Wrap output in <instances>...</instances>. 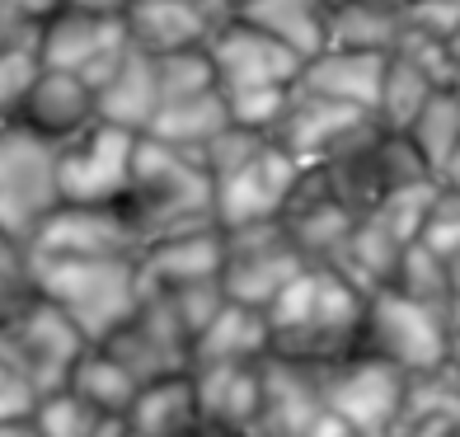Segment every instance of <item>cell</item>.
<instances>
[{
  "label": "cell",
  "mask_w": 460,
  "mask_h": 437,
  "mask_svg": "<svg viewBox=\"0 0 460 437\" xmlns=\"http://www.w3.org/2000/svg\"><path fill=\"white\" fill-rule=\"evenodd\" d=\"M456 24H460V0H404V33L413 38L447 48Z\"/></svg>",
  "instance_id": "obj_41"
},
{
  "label": "cell",
  "mask_w": 460,
  "mask_h": 437,
  "mask_svg": "<svg viewBox=\"0 0 460 437\" xmlns=\"http://www.w3.org/2000/svg\"><path fill=\"white\" fill-rule=\"evenodd\" d=\"M38 259H128L141 254L118 202H61L29 240Z\"/></svg>",
  "instance_id": "obj_14"
},
{
  "label": "cell",
  "mask_w": 460,
  "mask_h": 437,
  "mask_svg": "<svg viewBox=\"0 0 460 437\" xmlns=\"http://www.w3.org/2000/svg\"><path fill=\"white\" fill-rule=\"evenodd\" d=\"M305 174L282 146L268 137L254 156L235 170L212 179V202H217V226H249V221H278L287 212L291 193Z\"/></svg>",
  "instance_id": "obj_12"
},
{
  "label": "cell",
  "mask_w": 460,
  "mask_h": 437,
  "mask_svg": "<svg viewBox=\"0 0 460 437\" xmlns=\"http://www.w3.org/2000/svg\"><path fill=\"white\" fill-rule=\"evenodd\" d=\"M358 352H371V358L390 362L404 377H428V371L447 367L451 320H447V310L423 306L394 287H381L367 297Z\"/></svg>",
  "instance_id": "obj_4"
},
{
  "label": "cell",
  "mask_w": 460,
  "mask_h": 437,
  "mask_svg": "<svg viewBox=\"0 0 460 437\" xmlns=\"http://www.w3.org/2000/svg\"><path fill=\"white\" fill-rule=\"evenodd\" d=\"M447 367H451V377L460 381V329H451V352H447Z\"/></svg>",
  "instance_id": "obj_50"
},
{
  "label": "cell",
  "mask_w": 460,
  "mask_h": 437,
  "mask_svg": "<svg viewBox=\"0 0 460 437\" xmlns=\"http://www.w3.org/2000/svg\"><path fill=\"white\" fill-rule=\"evenodd\" d=\"M400 249H404V240H394L385 226L367 212V217H358V226H352V236L343 245V254L333 259L329 268H339V273L358 287L362 297H371V291L390 287L394 263H400Z\"/></svg>",
  "instance_id": "obj_28"
},
{
  "label": "cell",
  "mask_w": 460,
  "mask_h": 437,
  "mask_svg": "<svg viewBox=\"0 0 460 437\" xmlns=\"http://www.w3.org/2000/svg\"><path fill=\"white\" fill-rule=\"evenodd\" d=\"M14 5L24 10V14L33 19V24H43V19H52L61 5H66V0H14Z\"/></svg>",
  "instance_id": "obj_45"
},
{
  "label": "cell",
  "mask_w": 460,
  "mask_h": 437,
  "mask_svg": "<svg viewBox=\"0 0 460 437\" xmlns=\"http://www.w3.org/2000/svg\"><path fill=\"white\" fill-rule=\"evenodd\" d=\"M329 10H333V0H240L235 5L240 19L282 38L301 57H315L329 43Z\"/></svg>",
  "instance_id": "obj_26"
},
{
  "label": "cell",
  "mask_w": 460,
  "mask_h": 437,
  "mask_svg": "<svg viewBox=\"0 0 460 437\" xmlns=\"http://www.w3.org/2000/svg\"><path fill=\"white\" fill-rule=\"evenodd\" d=\"M400 38H404V0H333L329 10L333 48H367L390 57L400 48Z\"/></svg>",
  "instance_id": "obj_27"
},
{
  "label": "cell",
  "mask_w": 460,
  "mask_h": 437,
  "mask_svg": "<svg viewBox=\"0 0 460 437\" xmlns=\"http://www.w3.org/2000/svg\"><path fill=\"white\" fill-rule=\"evenodd\" d=\"M404 137L413 141V151L423 156V165L437 174L447 165V156L460 146V103L447 90H437L423 109H418V118L404 128Z\"/></svg>",
  "instance_id": "obj_31"
},
{
  "label": "cell",
  "mask_w": 460,
  "mask_h": 437,
  "mask_svg": "<svg viewBox=\"0 0 460 437\" xmlns=\"http://www.w3.org/2000/svg\"><path fill=\"white\" fill-rule=\"evenodd\" d=\"M0 240H5V236H0Z\"/></svg>",
  "instance_id": "obj_58"
},
{
  "label": "cell",
  "mask_w": 460,
  "mask_h": 437,
  "mask_svg": "<svg viewBox=\"0 0 460 437\" xmlns=\"http://www.w3.org/2000/svg\"><path fill=\"white\" fill-rule=\"evenodd\" d=\"M226 14H235V5H221V0H128L122 24H128V43L137 52L164 57L202 48Z\"/></svg>",
  "instance_id": "obj_16"
},
{
  "label": "cell",
  "mask_w": 460,
  "mask_h": 437,
  "mask_svg": "<svg viewBox=\"0 0 460 437\" xmlns=\"http://www.w3.org/2000/svg\"><path fill=\"white\" fill-rule=\"evenodd\" d=\"M221 5H235V0H221Z\"/></svg>",
  "instance_id": "obj_55"
},
{
  "label": "cell",
  "mask_w": 460,
  "mask_h": 437,
  "mask_svg": "<svg viewBox=\"0 0 460 437\" xmlns=\"http://www.w3.org/2000/svg\"><path fill=\"white\" fill-rule=\"evenodd\" d=\"M14 122H24V128H33L38 137H48V141L61 146V141H71L75 132H85L90 122H99L94 90L80 76H71V71L43 67V76L33 80V90H29V99H24V109H19Z\"/></svg>",
  "instance_id": "obj_20"
},
{
  "label": "cell",
  "mask_w": 460,
  "mask_h": 437,
  "mask_svg": "<svg viewBox=\"0 0 460 437\" xmlns=\"http://www.w3.org/2000/svg\"><path fill=\"white\" fill-rule=\"evenodd\" d=\"M447 57H451V61H460V24H456V29H451V38H447Z\"/></svg>",
  "instance_id": "obj_53"
},
{
  "label": "cell",
  "mask_w": 460,
  "mask_h": 437,
  "mask_svg": "<svg viewBox=\"0 0 460 437\" xmlns=\"http://www.w3.org/2000/svg\"><path fill=\"white\" fill-rule=\"evenodd\" d=\"M447 320H451V329H460V291H456L451 306H447Z\"/></svg>",
  "instance_id": "obj_54"
},
{
  "label": "cell",
  "mask_w": 460,
  "mask_h": 437,
  "mask_svg": "<svg viewBox=\"0 0 460 437\" xmlns=\"http://www.w3.org/2000/svg\"><path fill=\"white\" fill-rule=\"evenodd\" d=\"M38 76H43L38 43L0 48V122H14L19 118V109H24V99H29Z\"/></svg>",
  "instance_id": "obj_38"
},
{
  "label": "cell",
  "mask_w": 460,
  "mask_h": 437,
  "mask_svg": "<svg viewBox=\"0 0 460 437\" xmlns=\"http://www.w3.org/2000/svg\"><path fill=\"white\" fill-rule=\"evenodd\" d=\"M38 291L66 316L85 343H103L146 297L141 263L128 259H38Z\"/></svg>",
  "instance_id": "obj_3"
},
{
  "label": "cell",
  "mask_w": 460,
  "mask_h": 437,
  "mask_svg": "<svg viewBox=\"0 0 460 437\" xmlns=\"http://www.w3.org/2000/svg\"><path fill=\"white\" fill-rule=\"evenodd\" d=\"M137 263H141V282L160 287V291L188 287V282H212L221 278V226L155 240L137 254Z\"/></svg>",
  "instance_id": "obj_21"
},
{
  "label": "cell",
  "mask_w": 460,
  "mask_h": 437,
  "mask_svg": "<svg viewBox=\"0 0 460 437\" xmlns=\"http://www.w3.org/2000/svg\"><path fill=\"white\" fill-rule=\"evenodd\" d=\"M14 43H38V24L14 0H0V48H14Z\"/></svg>",
  "instance_id": "obj_43"
},
{
  "label": "cell",
  "mask_w": 460,
  "mask_h": 437,
  "mask_svg": "<svg viewBox=\"0 0 460 437\" xmlns=\"http://www.w3.org/2000/svg\"><path fill=\"white\" fill-rule=\"evenodd\" d=\"M418 245H428L432 254H442V259H451L460 249V193L437 189L428 217H423V231H418Z\"/></svg>",
  "instance_id": "obj_39"
},
{
  "label": "cell",
  "mask_w": 460,
  "mask_h": 437,
  "mask_svg": "<svg viewBox=\"0 0 460 437\" xmlns=\"http://www.w3.org/2000/svg\"><path fill=\"white\" fill-rule=\"evenodd\" d=\"M437 183H442V189H451V193H460V146L447 156L442 170H437Z\"/></svg>",
  "instance_id": "obj_47"
},
{
  "label": "cell",
  "mask_w": 460,
  "mask_h": 437,
  "mask_svg": "<svg viewBox=\"0 0 460 437\" xmlns=\"http://www.w3.org/2000/svg\"><path fill=\"white\" fill-rule=\"evenodd\" d=\"M137 137L113 122H90L85 132L57 146V183L61 202H122L132 179V151Z\"/></svg>",
  "instance_id": "obj_11"
},
{
  "label": "cell",
  "mask_w": 460,
  "mask_h": 437,
  "mask_svg": "<svg viewBox=\"0 0 460 437\" xmlns=\"http://www.w3.org/2000/svg\"><path fill=\"white\" fill-rule=\"evenodd\" d=\"M244 437H259V433H244Z\"/></svg>",
  "instance_id": "obj_56"
},
{
  "label": "cell",
  "mask_w": 460,
  "mask_h": 437,
  "mask_svg": "<svg viewBox=\"0 0 460 437\" xmlns=\"http://www.w3.org/2000/svg\"><path fill=\"white\" fill-rule=\"evenodd\" d=\"M0 437H43V433H38L33 414H29V419H10V424H0Z\"/></svg>",
  "instance_id": "obj_48"
},
{
  "label": "cell",
  "mask_w": 460,
  "mask_h": 437,
  "mask_svg": "<svg viewBox=\"0 0 460 437\" xmlns=\"http://www.w3.org/2000/svg\"><path fill=\"white\" fill-rule=\"evenodd\" d=\"M362 316H367V297L329 263H305L273 297V306L263 310L273 358L310 371L358 352Z\"/></svg>",
  "instance_id": "obj_1"
},
{
  "label": "cell",
  "mask_w": 460,
  "mask_h": 437,
  "mask_svg": "<svg viewBox=\"0 0 460 437\" xmlns=\"http://www.w3.org/2000/svg\"><path fill=\"white\" fill-rule=\"evenodd\" d=\"M385 437H460V381L451 377V367L409 377L400 419Z\"/></svg>",
  "instance_id": "obj_25"
},
{
  "label": "cell",
  "mask_w": 460,
  "mask_h": 437,
  "mask_svg": "<svg viewBox=\"0 0 460 437\" xmlns=\"http://www.w3.org/2000/svg\"><path fill=\"white\" fill-rule=\"evenodd\" d=\"M90 437H128V419H113V414H109V419H103Z\"/></svg>",
  "instance_id": "obj_49"
},
{
  "label": "cell",
  "mask_w": 460,
  "mask_h": 437,
  "mask_svg": "<svg viewBox=\"0 0 460 437\" xmlns=\"http://www.w3.org/2000/svg\"><path fill=\"white\" fill-rule=\"evenodd\" d=\"M447 268H451V297H456V291H460V249L447 259Z\"/></svg>",
  "instance_id": "obj_52"
},
{
  "label": "cell",
  "mask_w": 460,
  "mask_h": 437,
  "mask_svg": "<svg viewBox=\"0 0 460 437\" xmlns=\"http://www.w3.org/2000/svg\"><path fill=\"white\" fill-rule=\"evenodd\" d=\"M66 390H75L90 409L113 414V419H128L132 405H137V395H141V386L128 377V367H122L109 348H99V343H90L75 358L71 377H66Z\"/></svg>",
  "instance_id": "obj_29"
},
{
  "label": "cell",
  "mask_w": 460,
  "mask_h": 437,
  "mask_svg": "<svg viewBox=\"0 0 460 437\" xmlns=\"http://www.w3.org/2000/svg\"><path fill=\"white\" fill-rule=\"evenodd\" d=\"M442 90L437 85V76L428 67H418V61L390 52V67H385V80H381V99H376V122H381L385 132H404L409 122L418 118V109Z\"/></svg>",
  "instance_id": "obj_30"
},
{
  "label": "cell",
  "mask_w": 460,
  "mask_h": 437,
  "mask_svg": "<svg viewBox=\"0 0 460 437\" xmlns=\"http://www.w3.org/2000/svg\"><path fill=\"white\" fill-rule=\"evenodd\" d=\"M38 405V390L19 377V371L0 358V424H10V419H29Z\"/></svg>",
  "instance_id": "obj_42"
},
{
  "label": "cell",
  "mask_w": 460,
  "mask_h": 437,
  "mask_svg": "<svg viewBox=\"0 0 460 437\" xmlns=\"http://www.w3.org/2000/svg\"><path fill=\"white\" fill-rule=\"evenodd\" d=\"M43 291H38V268H33V249L0 240V325L14 320L19 310H29Z\"/></svg>",
  "instance_id": "obj_36"
},
{
  "label": "cell",
  "mask_w": 460,
  "mask_h": 437,
  "mask_svg": "<svg viewBox=\"0 0 460 437\" xmlns=\"http://www.w3.org/2000/svg\"><path fill=\"white\" fill-rule=\"evenodd\" d=\"M437 189H442L437 179H413V183H400V189H390L381 202L371 207V217L381 221L394 240H404V245H409V240H418V231H423V217H428V207H432Z\"/></svg>",
  "instance_id": "obj_34"
},
{
  "label": "cell",
  "mask_w": 460,
  "mask_h": 437,
  "mask_svg": "<svg viewBox=\"0 0 460 437\" xmlns=\"http://www.w3.org/2000/svg\"><path fill=\"white\" fill-rule=\"evenodd\" d=\"M235 5H240V0H235Z\"/></svg>",
  "instance_id": "obj_57"
},
{
  "label": "cell",
  "mask_w": 460,
  "mask_h": 437,
  "mask_svg": "<svg viewBox=\"0 0 460 437\" xmlns=\"http://www.w3.org/2000/svg\"><path fill=\"white\" fill-rule=\"evenodd\" d=\"M278 221H282V231L291 236V245L301 249L305 263H333L343 254L352 226H358V212L333 198L315 170H305L301 183H296V193H291V202H287V212Z\"/></svg>",
  "instance_id": "obj_17"
},
{
  "label": "cell",
  "mask_w": 460,
  "mask_h": 437,
  "mask_svg": "<svg viewBox=\"0 0 460 437\" xmlns=\"http://www.w3.org/2000/svg\"><path fill=\"white\" fill-rule=\"evenodd\" d=\"M315 381H320V400L362 437H385L390 424L400 419V405L409 390L404 371H394L371 352H348V358L320 367Z\"/></svg>",
  "instance_id": "obj_8"
},
{
  "label": "cell",
  "mask_w": 460,
  "mask_h": 437,
  "mask_svg": "<svg viewBox=\"0 0 460 437\" xmlns=\"http://www.w3.org/2000/svg\"><path fill=\"white\" fill-rule=\"evenodd\" d=\"M273 352L263 310L226 301L193 339V367H226V362H263Z\"/></svg>",
  "instance_id": "obj_22"
},
{
  "label": "cell",
  "mask_w": 460,
  "mask_h": 437,
  "mask_svg": "<svg viewBox=\"0 0 460 437\" xmlns=\"http://www.w3.org/2000/svg\"><path fill=\"white\" fill-rule=\"evenodd\" d=\"M207 57H212L217 85L221 90H259V85H296L305 67L301 52H291L282 38L263 33L240 14H226L207 38Z\"/></svg>",
  "instance_id": "obj_13"
},
{
  "label": "cell",
  "mask_w": 460,
  "mask_h": 437,
  "mask_svg": "<svg viewBox=\"0 0 460 437\" xmlns=\"http://www.w3.org/2000/svg\"><path fill=\"white\" fill-rule=\"evenodd\" d=\"M99 348H109L141 390L193 371V334H188L183 320L174 316L170 297L155 291V287H146L141 306Z\"/></svg>",
  "instance_id": "obj_7"
},
{
  "label": "cell",
  "mask_w": 460,
  "mask_h": 437,
  "mask_svg": "<svg viewBox=\"0 0 460 437\" xmlns=\"http://www.w3.org/2000/svg\"><path fill=\"white\" fill-rule=\"evenodd\" d=\"M390 287L413 297V301H423V306H437V310L451 306V268H447V259L432 254V249L418 245V240H409L400 249V263H394Z\"/></svg>",
  "instance_id": "obj_32"
},
{
  "label": "cell",
  "mask_w": 460,
  "mask_h": 437,
  "mask_svg": "<svg viewBox=\"0 0 460 437\" xmlns=\"http://www.w3.org/2000/svg\"><path fill=\"white\" fill-rule=\"evenodd\" d=\"M442 90L460 103V61H451V71H447V80H442Z\"/></svg>",
  "instance_id": "obj_51"
},
{
  "label": "cell",
  "mask_w": 460,
  "mask_h": 437,
  "mask_svg": "<svg viewBox=\"0 0 460 437\" xmlns=\"http://www.w3.org/2000/svg\"><path fill=\"white\" fill-rule=\"evenodd\" d=\"M85 348H90L85 334L43 297H38L29 310H19L14 320L0 325V358H5L38 395L66 386L71 367Z\"/></svg>",
  "instance_id": "obj_9"
},
{
  "label": "cell",
  "mask_w": 460,
  "mask_h": 437,
  "mask_svg": "<svg viewBox=\"0 0 460 437\" xmlns=\"http://www.w3.org/2000/svg\"><path fill=\"white\" fill-rule=\"evenodd\" d=\"M193 400L198 414L221 433H254L263 405V362H226V367H193Z\"/></svg>",
  "instance_id": "obj_18"
},
{
  "label": "cell",
  "mask_w": 460,
  "mask_h": 437,
  "mask_svg": "<svg viewBox=\"0 0 460 437\" xmlns=\"http://www.w3.org/2000/svg\"><path fill=\"white\" fill-rule=\"evenodd\" d=\"M151 61H155L160 103L217 90V71H212V57H207V43L202 48H183V52H164V57H151Z\"/></svg>",
  "instance_id": "obj_33"
},
{
  "label": "cell",
  "mask_w": 460,
  "mask_h": 437,
  "mask_svg": "<svg viewBox=\"0 0 460 437\" xmlns=\"http://www.w3.org/2000/svg\"><path fill=\"white\" fill-rule=\"evenodd\" d=\"M57 207V141L38 137L24 122H5L0 128V236L29 245Z\"/></svg>",
  "instance_id": "obj_5"
},
{
  "label": "cell",
  "mask_w": 460,
  "mask_h": 437,
  "mask_svg": "<svg viewBox=\"0 0 460 437\" xmlns=\"http://www.w3.org/2000/svg\"><path fill=\"white\" fill-rule=\"evenodd\" d=\"M128 24L122 14H85L61 5L52 19L38 24V57L52 71L80 76L90 90H99L103 80L118 71V61L128 57Z\"/></svg>",
  "instance_id": "obj_10"
},
{
  "label": "cell",
  "mask_w": 460,
  "mask_h": 437,
  "mask_svg": "<svg viewBox=\"0 0 460 437\" xmlns=\"http://www.w3.org/2000/svg\"><path fill=\"white\" fill-rule=\"evenodd\" d=\"M122 217H128L137 245H155L170 236L207 231L217 226V202H212V174L202 160L170 151L155 137H137L132 151V179L122 193Z\"/></svg>",
  "instance_id": "obj_2"
},
{
  "label": "cell",
  "mask_w": 460,
  "mask_h": 437,
  "mask_svg": "<svg viewBox=\"0 0 460 437\" xmlns=\"http://www.w3.org/2000/svg\"><path fill=\"white\" fill-rule=\"evenodd\" d=\"M71 10H85V14H122L128 0H66Z\"/></svg>",
  "instance_id": "obj_46"
},
{
  "label": "cell",
  "mask_w": 460,
  "mask_h": 437,
  "mask_svg": "<svg viewBox=\"0 0 460 437\" xmlns=\"http://www.w3.org/2000/svg\"><path fill=\"white\" fill-rule=\"evenodd\" d=\"M305 268L301 249L291 245L282 221H249L221 226V291L226 301L268 310L278 291Z\"/></svg>",
  "instance_id": "obj_6"
},
{
  "label": "cell",
  "mask_w": 460,
  "mask_h": 437,
  "mask_svg": "<svg viewBox=\"0 0 460 437\" xmlns=\"http://www.w3.org/2000/svg\"><path fill=\"white\" fill-rule=\"evenodd\" d=\"M230 128V109H226V94L221 85L207 90V94H188V99H170L160 103L151 128L141 137H155L160 146H170V151H183V156H202L207 146H212L217 132Z\"/></svg>",
  "instance_id": "obj_24"
},
{
  "label": "cell",
  "mask_w": 460,
  "mask_h": 437,
  "mask_svg": "<svg viewBox=\"0 0 460 437\" xmlns=\"http://www.w3.org/2000/svg\"><path fill=\"white\" fill-rule=\"evenodd\" d=\"M160 291V287H155ZM164 297H170V306H174V316L183 320V329L188 334L198 339V329L207 325L217 316V310L226 306V291H221V282L212 278V282H188V287H170L164 291Z\"/></svg>",
  "instance_id": "obj_40"
},
{
  "label": "cell",
  "mask_w": 460,
  "mask_h": 437,
  "mask_svg": "<svg viewBox=\"0 0 460 437\" xmlns=\"http://www.w3.org/2000/svg\"><path fill=\"white\" fill-rule=\"evenodd\" d=\"M367 122H371V113L352 109V103H339V99H324V94H310L301 85H291L287 113L273 128V141L296 165L315 170V165H324L352 132H362Z\"/></svg>",
  "instance_id": "obj_15"
},
{
  "label": "cell",
  "mask_w": 460,
  "mask_h": 437,
  "mask_svg": "<svg viewBox=\"0 0 460 437\" xmlns=\"http://www.w3.org/2000/svg\"><path fill=\"white\" fill-rule=\"evenodd\" d=\"M226 94V109H230V122L244 132H259V137H273V128L287 113V99H291V85H259V90H221Z\"/></svg>",
  "instance_id": "obj_37"
},
{
  "label": "cell",
  "mask_w": 460,
  "mask_h": 437,
  "mask_svg": "<svg viewBox=\"0 0 460 437\" xmlns=\"http://www.w3.org/2000/svg\"><path fill=\"white\" fill-rule=\"evenodd\" d=\"M390 57L385 52H367V48H320L315 57H305V67L296 76V85L310 94L352 103L362 113H376V99H381V80H385Z\"/></svg>",
  "instance_id": "obj_19"
},
{
  "label": "cell",
  "mask_w": 460,
  "mask_h": 437,
  "mask_svg": "<svg viewBox=\"0 0 460 437\" xmlns=\"http://www.w3.org/2000/svg\"><path fill=\"white\" fill-rule=\"evenodd\" d=\"M109 414H99L90 409L85 400H80L75 390H48V395H38V405H33V424L43 437H90Z\"/></svg>",
  "instance_id": "obj_35"
},
{
  "label": "cell",
  "mask_w": 460,
  "mask_h": 437,
  "mask_svg": "<svg viewBox=\"0 0 460 437\" xmlns=\"http://www.w3.org/2000/svg\"><path fill=\"white\" fill-rule=\"evenodd\" d=\"M128 437H235V433H221V428H212L207 419H193V424L179 428V433H137V428H128Z\"/></svg>",
  "instance_id": "obj_44"
},
{
  "label": "cell",
  "mask_w": 460,
  "mask_h": 437,
  "mask_svg": "<svg viewBox=\"0 0 460 437\" xmlns=\"http://www.w3.org/2000/svg\"><path fill=\"white\" fill-rule=\"evenodd\" d=\"M155 109H160L155 61L146 52H137V48H128V57L118 61V71L94 90V113H99V122H113V128L146 132Z\"/></svg>",
  "instance_id": "obj_23"
}]
</instances>
